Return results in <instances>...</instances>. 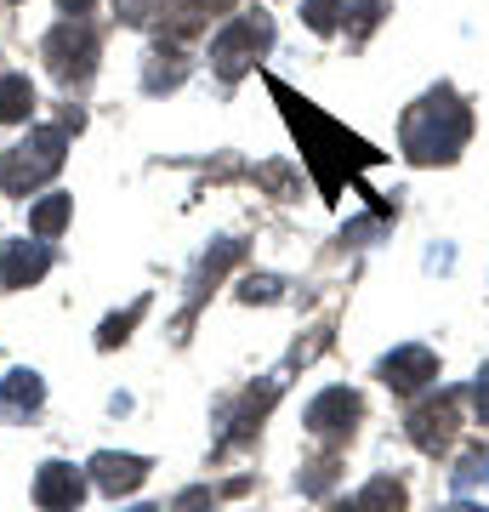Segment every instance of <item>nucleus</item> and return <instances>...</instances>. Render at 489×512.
I'll list each match as a JSON object with an SVG mask.
<instances>
[{
    "label": "nucleus",
    "mask_w": 489,
    "mask_h": 512,
    "mask_svg": "<svg viewBox=\"0 0 489 512\" xmlns=\"http://www.w3.org/2000/svg\"><path fill=\"white\" fill-rule=\"evenodd\" d=\"M268 92L279 97V109H285L290 131L302 137V160H308L313 183H319V194H325V200H336V194H342V183H359L364 165H381V154L364 143V137H353L347 126L325 120L313 103H302V97L290 92L285 80H268Z\"/></svg>",
    "instance_id": "nucleus-1"
},
{
    "label": "nucleus",
    "mask_w": 489,
    "mask_h": 512,
    "mask_svg": "<svg viewBox=\"0 0 489 512\" xmlns=\"http://www.w3.org/2000/svg\"><path fill=\"white\" fill-rule=\"evenodd\" d=\"M399 137H404V154H410L416 165H450L472 137L467 97L455 92V86H433L416 109L404 114Z\"/></svg>",
    "instance_id": "nucleus-2"
},
{
    "label": "nucleus",
    "mask_w": 489,
    "mask_h": 512,
    "mask_svg": "<svg viewBox=\"0 0 489 512\" xmlns=\"http://www.w3.org/2000/svg\"><path fill=\"white\" fill-rule=\"evenodd\" d=\"M86 126V114L80 109H63L57 126H35L29 131V143H18L6 160H0V188L23 200V194H35L40 183H52L57 171H63V148H69V131Z\"/></svg>",
    "instance_id": "nucleus-3"
},
{
    "label": "nucleus",
    "mask_w": 489,
    "mask_h": 512,
    "mask_svg": "<svg viewBox=\"0 0 489 512\" xmlns=\"http://www.w3.org/2000/svg\"><path fill=\"white\" fill-rule=\"evenodd\" d=\"M97 52H103V35H97L86 18H63L52 35L40 40V57H46L52 80L69 86V92H80L91 74H97Z\"/></svg>",
    "instance_id": "nucleus-4"
},
{
    "label": "nucleus",
    "mask_w": 489,
    "mask_h": 512,
    "mask_svg": "<svg viewBox=\"0 0 489 512\" xmlns=\"http://www.w3.org/2000/svg\"><path fill=\"white\" fill-rule=\"evenodd\" d=\"M268 46H273V18L268 12H245L228 29H217V40H211V69L234 86L239 74H251L268 57Z\"/></svg>",
    "instance_id": "nucleus-5"
},
{
    "label": "nucleus",
    "mask_w": 489,
    "mask_h": 512,
    "mask_svg": "<svg viewBox=\"0 0 489 512\" xmlns=\"http://www.w3.org/2000/svg\"><path fill=\"white\" fill-rule=\"evenodd\" d=\"M410 444H416L421 456H444L455 444V427H461V393L455 387H438L433 399H421L416 410H410Z\"/></svg>",
    "instance_id": "nucleus-6"
},
{
    "label": "nucleus",
    "mask_w": 489,
    "mask_h": 512,
    "mask_svg": "<svg viewBox=\"0 0 489 512\" xmlns=\"http://www.w3.org/2000/svg\"><path fill=\"white\" fill-rule=\"evenodd\" d=\"M364 421V399L353 393V387H325L319 399L308 404V416H302V427H308L319 444H330V450H342L353 433H359Z\"/></svg>",
    "instance_id": "nucleus-7"
},
{
    "label": "nucleus",
    "mask_w": 489,
    "mask_h": 512,
    "mask_svg": "<svg viewBox=\"0 0 489 512\" xmlns=\"http://www.w3.org/2000/svg\"><path fill=\"white\" fill-rule=\"evenodd\" d=\"M381 382L393 387V393H421L427 382H438V353L421 348V342H404L381 359Z\"/></svg>",
    "instance_id": "nucleus-8"
},
{
    "label": "nucleus",
    "mask_w": 489,
    "mask_h": 512,
    "mask_svg": "<svg viewBox=\"0 0 489 512\" xmlns=\"http://www.w3.org/2000/svg\"><path fill=\"white\" fill-rule=\"evenodd\" d=\"M86 473L80 467H69V461H46L35 473V507L40 512H74L80 501H86Z\"/></svg>",
    "instance_id": "nucleus-9"
},
{
    "label": "nucleus",
    "mask_w": 489,
    "mask_h": 512,
    "mask_svg": "<svg viewBox=\"0 0 489 512\" xmlns=\"http://www.w3.org/2000/svg\"><path fill=\"white\" fill-rule=\"evenodd\" d=\"M46 268H52V245H29V239H6L0 245V285L6 291H29V285H40L46 279Z\"/></svg>",
    "instance_id": "nucleus-10"
},
{
    "label": "nucleus",
    "mask_w": 489,
    "mask_h": 512,
    "mask_svg": "<svg viewBox=\"0 0 489 512\" xmlns=\"http://www.w3.org/2000/svg\"><path fill=\"white\" fill-rule=\"evenodd\" d=\"M86 473H91V484H97L103 495H131V490H143L148 456H120V450H97Z\"/></svg>",
    "instance_id": "nucleus-11"
},
{
    "label": "nucleus",
    "mask_w": 489,
    "mask_h": 512,
    "mask_svg": "<svg viewBox=\"0 0 489 512\" xmlns=\"http://www.w3.org/2000/svg\"><path fill=\"white\" fill-rule=\"evenodd\" d=\"M182 80H188V46L171 35H160V46L148 52V69H143V92L148 97H165V92H177Z\"/></svg>",
    "instance_id": "nucleus-12"
},
{
    "label": "nucleus",
    "mask_w": 489,
    "mask_h": 512,
    "mask_svg": "<svg viewBox=\"0 0 489 512\" xmlns=\"http://www.w3.org/2000/svg\"><path fill=\"white\" fill-rule=\"evenodd\" d=\"M279 387L285 382H262V393H245V404L234 410V421H228V439L217 444V456H228V450H239V444H251L256 433H262V421H268V410H273V399H279Z\"/></svg>",
    "instance_id": "nucleus-13"
},
{
    "label": "nucleus",
    "mask_w": 489,
    "mask_h": 512,
    "mask_svg": "<svg viewBox=\"0 0 489 512\" xmlns=\"http://www.w3.org/2000/svg\"><path fill=\"white\" fill-rule=\"evenodd\" d=\"M410 507V490H404L393 473H381V478H370L359 495H347V501H336L330 512H404Z\"/></svg>",
    "instance_id": "nucleus-14"
},
{
    "label": "nucleus",
    "mask_w": 489,
    "mask_h": 512,
    "mask_svg": "<svg viewBox=\"0 0 489 512\" xmlns=\"http://www.w3.org/2000/svg\"><path fill=\"white\" fill-rule=\"evenodd\" d=\"M239 256H245V245H239V239H217V251H205L200 274H194V302H188V313H182V325H177V330H188V319H194V308L205 302V291H211V285H217L228 268H234Z\"/></svg>",
    "instance_id": "nucleus-15"
},
{
    "label": "nucleus",
    "mask_w": 489,
    "mask_h": 512,
    "mask_svg": "<svg viewBox=\"0 0 489 512\" xmlns=\"http://www.w3.org/2000/svg\"><path fill=\"white\" fill-rule=\"evenodd\" d=\"M40 404H46V382H40L35 370H12L0 382V410L6 416H35Z\"/></svg>",
    "instance_id": "nucleus-16"
},
{
    "label": "nucleus",
    "mask_w": 489,
    "mask_h": 512,
    "mask_svg": "<svg viewBox=\"0 0 489 512\" xmlns=\"http://www.w3.org/2000/svg\"><path fill=\"white\" fill-rule=\"evenodd\" d=\"M69 217H74L69 194H46L40 205H29V234H35V239H57L63 228H69Z\"/></svg>",
    "instance_id": "nucleus-17"
},
{
    "label": "nucleus",
    "mask_w": 489,
    "mask_h": 512,
    "mask_svg": "<svg viewBox=\"0 0 489 512\" xmlns=\"http://www.w3.org/2000/svg\"><path fill=\"white\" fill-rule=\"evenodd\" d=\"M29 114H35V86H29V74H0V126L29 120Z\"/></svg>",
    "instance_id": "nucleus-18"
},
{
    "label": "nucleus",
    "mask_w": 489,
    "mask_h": 512,
    "mask_svg": "<svg viewBox=\"0 0 489 512\" xmlns=\"http://www.w3.org/2000/svg\"><path fill=\"white\" fill-rule=\"evenodd\" d=\"M251 490V478H234V484H194V490H182L171 501V512H217L222 495H245Z\"/></svg>",
    "instance_id": "nucleus-19"
},
{
    "label": "nucleus",
    "mask_w": 489,
    "mask_h": 512,
    "mask_svg": "<svg viewBox=\"0 0 489 512\" xmlns=\"http://www.w3.org/2000/svg\"><path fill=\"white\" fill-rule=\"evenodd\" d=\"M148 313V296H137V302H131L126 313H114V319H103V330H97V348L109 353V348H120V342H126L131 330H137V319H143Z\"/></svg>",
    "instance_id": "nucleus-20"
},
{
    "label": "nucleus",
    "mask_w": 489,
    "mask_h": 512,
    "mask_svg": "<svg viewBox=\"0 0 489 512\" xmlns=\"http://www.w3.org/2000/svg\"><path fill=\"white\" fill-rule=\"evenodd\" d=\"M165 6H171V0H114V18L131 23V29H148V23L165 18Z\"/></svg>",
    "instance_id": "nucleus-21"
},
{
    "label": "nucleus",
    "mask_w": 489,
    "mask_h": 512,
    "mask_svg": "<svg viewBox=\"0 0 489 512\" xmlns=\"http://www.w3.org/2000/svg\"><path fill=\"white\" fill-rule=\"evenodd\" d=\"M342 6H347V0H302V18H308L313 35H336V23H342Z\"/></svg>",
    "instance_id": "nucleus-22"
},
{
    "label": "nucleus",
    "mask_w": 489,
    "mask_h": 512,
    "mask_svg": "<svg viewBox=\"0 0 489 512\" xmlns=\"http://www.w3.org/2000/svg\"><path fill=\"white\" fill-rule=\"evenodd\" d=\"M296 484H302V495H330V490H336V450H330L325 461L302 467V473H296Z\"/></svg>",
    "instance_id": "nucleus-23"
},
{
    "label": "nucleus",
    "mask_w": 489,
    "mask_h": 512,
    "mask_svg": "<svg viewBox=\"0 0 489 512\" xmlns=\"http://www.w3.org/2000/svg\"><path fill=\"white\" fill-rule=\"evenodd\" d=\"M387 6H393V0H359V6H353V46H364V40L376 35L381 18H387Z\"/></svg>",
    "instance_id": "nucleus-24"
},
{
    "label": "nucleus",
    "mask_w": 489,
    "mask_h": 512,
    "mask_svg": "<svg viewBox=\"0 0 489 512\" xmlns=\"http://www.w3.org/2000/svg\"><path fill=\"white\" fill-rule=\"evenodd\" d=\"M279 291H285V285H279L273 274H245L239 279V302H279Z\"/></svg>",
    "instance_id": "nucleus-25"
},
{
    "label": "nucleus",
    "mask_w": 489,
    "mask_h": 512,
    "mask_svg": "<svg viewBox=\"0 0 489 512\" xmlns=\"http://www.w3.org/2000/svg\"><path fill=\"white\" fill-rule=\"evenodd\" d=\"M484 467H489V450L484 444H478V450H467V456H461V467H455V490H467V484H478V478H484Z\"/></svg>",
    "instance_id": "nucleus-26"
},
{
    "label": "nucleus",
    "mask_w": 489,
    "mask_h": 512,
    "mask_svg": "<svg viewBox=\"0 0 489 512\" xmlns=\"http://www.w3.org/2000/svg\"><path fill=\"white\" fill-rule=\"evenodd\" d=\"M256 183H262V188H273V194L285 200L290 188H296V177H290V165H262V171H256Z\"/></svg>",
    "instance_id": "nucleus-27"
},
{
    "label": "nucleus",
    "mask_w": 489,
    "mask_h": 512,
    "mask_svg": "<svg viewBox=\"0 0 489 512\" xmlns=\"http://www.w3.org/2000/svg\"><path fill=\"white\" fill-rule=\"evenodd\" d=\"M472 410H478V421L489 427V365L478 370V382H472Z\"/></svg>",
    "instance_id": "nucleus-28"
},
{
    "label": "nucleus",
    "mask_w": 489,
    "mask_h": 512,
    "mask_svg": "<svg viewBox=\"0 0 489 512\" xmlns=\"http://www.w3.org/2000/svg\"><path fill=\"white\" fill-rule=\"evenodd\" d=\"M91 6H97V0H57V12H63V18H86Z\"/></svg>",
    "instance_id": "nucleus-29"
},
{
    "label": "nucleus",
    "mask_w": 489,
    "mask_h": 512,
    "mask_svg": "<svg viewBox=\"0 0 489 512\" xmlns=\"http://www.w3.org/2000/svg\"><path fill=\"white\" fill-rule=\"evenodd\" d=\"M239 0H194V12H211V18H217V12H234Z\"/></svg>",
    "instance_id": "nucleus-30"
},
{
    "label": "nucleus",
    "mask_w": 489,
    "mask_h": 512,
    "mask_svg": "<svg viewBox=\"0 0 489 512\" xmlns=\"http://www.w3.org/2000/svg\"><path fill=\"white\" fill-rule=\"evenodd\" d=\"M444 512H484V507H472V501H450Z\"/></svg>",
    "instance_id": "nucleus-31"
},
{
    "label": "nucleus",
    "mask_w": 489,
    "mask_h": 512,
    "mask_svg": "<svg viewBox=\"0 0 489 512\" xmlns=\"http://www.w3.org/2000/svg\"><path fill=\"white\" fill-rule=\"evenodd\" d=\"M137 512H165V507H137Z\"/></svg>",
    "instance_id": "nucleus-32"
},
{
    "label": "nucleus",
    "mask_w": 489,
    "mask_h": 512,
    "mask_svg": "<svg viewBox=\"0 0 489 512\" xmlns=\"http://www.w3.org/2000/svg\"><path fill=\"white\" fill-rule=\"evenodd\" d=\"M0 6H18V0H0Z\"/></svg>",
    "instance_id": "nucleus-33"
}]
</instances>
